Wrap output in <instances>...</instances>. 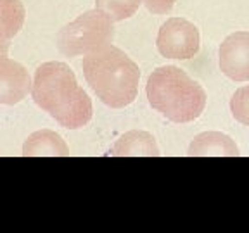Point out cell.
Wrapping results in <instances>:
<instances>
[{
    "label": "cell",
    "instance_id": "6da1fadb",
    "mask_svg": "<svg viewBox=\"0 0 249 233\" xmlns=\"http://www.w3.org/2000/svg\"><path fill=\"white\" fill-rule=\"evenodd\" d=\"M31 95L61 126L78 130L92 119V100L64 62H45L35 71Z\"/></svg>",
    "mask_w": 249,
    "mask_h": 233
},
{
    "label": "cell",
    "instance_id": "7a4b0ae2",
    "mask_svg": "<svg viewBox=\"0 0 249 233\" xmlns=\"http://www.w3.org/2000/svg\"><path fill=\"white\" fill-rule=\"evenodd\" d=\"M82 67L90 88L109 107H126L137 99L140 69L118 47L106 43L85 54Z\"/></svg>",
    "mask_w": 249,
    "mask_h": 233
},
{
    "label": "cell",
    "instance_id": "3957f363",
    "mask_svg": "<svg viewBox=\"0 0 249 233\" xmlns=\"http://www.w3.org/2000/svg\"><path fill=\"white\" fill-rule=\"evenodd\" d=\"M145 93L152 109L173 123L197 119L206 107L204 88L177 66H161L152 71Z\"/></svg>",
    "mask_w": 249,
    "mask_h": 233
},
{
    "label": "cell",
    "instance_id": "277c9868",
    "mask_svg": "<svg viewBox=\"0 0 249 233\" xmlns=\"http://www.w3.org/2000/svg\"><path fill=\"white\" fill-rule=\"evenodd\" d=\"M113 19L99 9H93L64 26L57 35V47L64 55L89 54L106 43L113 42Z\"/></svg>",
    "mask_w": 249,
    "mask_h": 233
},
{
    "label": "cell",
    "instance_id": "5b68a950",
    "mask_svg": "<svg viewBox=\"0 0 249 233\" xmlns=\"http://www.w3.org/2000/svg\"><path fill=\"white\" fill-rule=\"evenodd\" d=\"M199 30L183 17H171L161 26L158 50L168 59H191L199 52Z\"/></svg>",
    "mask_w": 249,
    "mask_h": 233
},
{
    "label": "cell",
    "instance_id": "8992f818",
    "mask_svg": "<svg viewBox=\"0 0 249 233\" xmlns=\"http://www.w3.org/2000/svg\"><path fill=\"white\" fill-rule=\"evenodd\" d=\"M220 69L233 82H249V31H235L223 40Z\"/></svg>",
    "mask_w": 249,
    "mask_h": 233
},
{
    "label": "cell",
    "instance_id": "52a82bcc",
    "mask_svg": "<svg viewBox=\"0 0 249 233\" xmlns=\"http://www.w3.org/2000/svg\"><path fill=\"white\" fill-rule=\"evenodd\" d=\"M31 92V80L21 64L0 57V104H18Z\"/></svg>",
    "mask_w": 249,
    "mask_h": 233
},
{
    "label": "cell",
    "instance_id": "ba28073f",
    "mask_svg": "<svg viewBox=\"0 0 249 233\" xmlns=\"http://www.w3.org/2000/svg\"><path fill=\"white\" fill-rule=\"evenodd\" d=\"M189 155H239V149L225 133L206 132L192 140Z\"/></svg>",
    "mask_w": 249,
    "mask_h": 233
},
{
    "label": "cell",
    "instance_id": "9c48e42d",
    "mask_svg": "<svg viewBox=\"0 0 249 233\" xmlns=\"http://www.w3.org/2000/svg\"><path fill=\"white\" fill-rule=\"evenodd\" d=\"M109 155H160V147L151 133L133 130L118 140Z\"/></svg>",
    "mask_w": 249,
    "mask_h": 233
},
{
    "label": "cell",
    "instance_id": "30bf717a",
    "mask_svg": "<svg viewBox=\"0 0 249 233\" xmlns=\"http://www.w3.org/2000/svg\"><path fill=\"white\" fill-rule=\"evenodd\" d=\"M23 155H70V149L57 133L42 130L26 138Z\"/></svg>",
    "mask_w": 249,
    "mask_h": 233
},
{
    "label": "cell",
    "instance_id": "8fae6325",
    "mask_svg": "<svg viewBox=\"0 0 249 233\" xmlns=\"http://www.w3.org/2000/svg\"><path fill=\"white\" fill-rule=\"evenodd\" d=\"M24 9L19 0H0V35L11 40L21 30Z\"/></svg>",
    "mask_w": 249,
    "mask_h": 233
},
{
    "label": "cell",
    "instance_id": "7c38bea8",
    "mask_svg": "<svg viewBox=\"0 0 249 233\" xmlns=\"http://www.w3.org/2000/svg\"><path fill=\"white\" fill-rule=\"evenodd\" d=\"M95 4L99 11L109 16L113 21H123L135 14L142 0H95Z\"/></svg>",
    "mask_w": 249,
    "mask_h": 233
},
{
    "label": "cell",
    "instance_id": "4fadbf2b",
    "mask_svg": "<svg viewBox=\"0 0 249 233\" xmlns=\"http://www.w3.org/2000/svg\"><path fill=\"white\" fill-rule=\"evenodd\" d=\"M230 111L235 121L249 126V85L239 88L230 99Z\"/></svg>",
    "mask_w": 249,
    "mask_h": 233
},
{
    "label": "cell",
    "instance_id": "5bb4252c",
    "mask_svg": "<svg viewBox=\"0 0 249 233\" xmlns=\"http://www.w3.org/2000/svg\"><path fill=\"white\" fill-rule=\"evenodd\" d=\"M177 0H142V4L152 14H166L173 9Z\"/></svg>",
    "mask_w": 249,
    "mask_h": 233
},
{
    "label": "cell",
    "instance_id": "9a60e30c",
    "mask_svg": "<svg viewBox=\"0 0 249 233\" xmlns=\"http://www.w3.org/2000/svg\"><path fill=\"white\" fill-rule=\"evenodd\" d=\"M7 50H9V40L0 35V57H5Z\"/></svg>",
    "mask_w": 249,
    "mask_h": 233
}]
</instances>
